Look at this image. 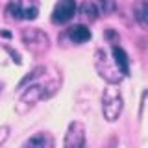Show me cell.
<instances>
[{
  "mask_svg": "<svg viewBox=\"0 0 148 148\" xmlns=\"http://www.w3.org/2000/svg\"><path fill=\"white\" fill-rule=\"evenodd\" d=\"M124 108V100H122V92L117 85H108L102 92V113L104 119L108 122H115Z\"/></svg>",
  "mask_w": 148,
  "mask_h": 148,
  "instance_id": "cell-2",
  "label": "cell"
},
{
  "mask_svg": "<svg viewBox=\"0 0 148 148\" xmlns=\"http://www.w3.org/2000/svg\"><path fill=\"white\" fill-rule=\"evenodd\" d=\"M9 137V126H0V146L8 141Z\"/></svg>",
  "mask_w": 148,
  "mask_h": 148,
  "instance_id": "cell-15",
  "label": "cell"
},
{
  "mask_svg": "<svg viewBox=\"0 0 148 148\" xmlns=\"http://www.w3.org/2000/svg\"><path fill=\"white\" fill-rule=\"evenodd\" d=\"M39 15V9H37L35 6L32 8H24L22 9V18H28V21H34V18Z\"/></svg>",
  "mask_w": 148,
  "mask_h": 148,
  "instance_id": "cell-14",
  "label": "cell"
},
{
  "mask_svg": "<svg viewBox=\"0 0 148 148\" xmlns=\"http://www.w3.org/2000/svg\"><path fill=\"white\" fill-rule=\"evenodd\" d=\"M133 17L143 30H148V0H135L133 2Z\"/></svg>",
  "mask_w": 148,
  "mask_h": 148,
  "instance_id": "cell-9",
  "label": "cell"
},
{
  "mask_svg": "<svg viewBox=\"0 0 148 148\" xmlns=\"http://www.w3.org/2000/svg\"><path fill=\"white\" fill-rule=\"evenodd\" d=\"M111 58H113V61L117 65V69L120 71V74H122V76H128L130 74V59H128L126 50L119 45H113L111 46Z\"/></svg>",
  "mask_w": 148,
  "mask_h": 148,
  "instance_id": "cell-8",
  "label": "cell"
},
{
  "mask_svg": "<svg viewBox=\"0 0 148 148\" xmlns=\"http://www.w3.org/2000/svg\"><path fill=\"white\" fill-rule=\"evenodd\" d=\"M61 85V76L56 69L45 67V71L39 74L32 83H28L24 89H21V96L17 100V113H26L41 100H46L58 92Z\"/></svg>",
  "mask_w": 148,
  "mask_h": 148,
  "instance_id": "cell-1",
  "label": "cell"
},
{
  "mask_svg": "<svg viewBox=\"0 0 148 148\" xmlns=\"http://www.w3.org/2000/svg\"><path fill=\"white\" fill-rule=\"evenodd\" d=\"M76 9H78L76 0H58L54 9H52L50 21H52L54 24H65V22H69L76 15Z\"/></svg>",
  "mask_w": 148,
  "mask_h": 148,
  "instance_id": "cell-5",
  "label": "cell"
},
{
  "mask_svg": "<svg viewBox=\"0 0 148 148\" xmlns=\"http://www.w3.org/2000/svg\"><path fill=\"white\" fill-rule=\"evenodd\" d=\"M65 148H85V126L78 120L69 124L65 133Z\"/></svg>",
  "mask_w": 148,
  "mask_h": 148,
  "instance_id": "cell-6",
  "label": "cell"
},
{
  "mask_svg": "<svg viewBox=\"0 0 148 148\" xmlns=\"http://www.w3.org/2000/svg\"><path fill=\"white\" fill-rule=\"evenodd\" d=\"M0 35H2V37H11V32H8V30H0Z\"/></svg>",
  "mask_w": 148,
  "mask_h": 148,
  "instance_id": "cell-18",
  "label": "cell"
},
{
  "mask_svg": "<svg viewBox=\"0 0 148 148\" xmlns=\"http://www.w3.org/2000/svg\"><path fill=\"white\" fill-rule=\"evenodd\" d=\"M6 50H8V52H9V54H11V58H13V61H15L17 65H21V63H22V59H21V54H18V52H17V50H13V48H11V46H6Z\"/></svg>",
  "mask_w": 148,
  "mask_h": 148,
  "instance_id": "cell-16",
  "label": "cell"
},
{
  "mask_svg": "<svg viewBox=\"0 0 148 148\" xmlns=\"http://www.w3.org/2000/svg\"><path fill=\"white\" fill-rule=\"evenodd\" d=\"M104 37H106V39H115V41H117V34L113 32V28H106Z\"/></svg>",
  "mask_w": 148,
  "mask_h": 148,
  "instance_id": "cell-17",
  "label": "cell"
},
{
  "mask_svg": "<svg viewBox=\"0 0 148 148\" xmlns=\"http://www.w3.org/2000/svg\"><path fill=\"white\" fill-rule=\"evenodd\" d=\"M95 69L109 85H117V83L122 80V74H120V71L117 69L113 58H111L104 48H96V52H95Z\"/></svg>",
  "mask_w": 148,
  "mask_h": 148,
  "instance_id": "cell-3",
  "label": "cell"
},
{
  "mask_svg": "<svg viewBox=\"0 0 148 148\" xmlns=\"http://www.w3.org/2000/svg\"><path fill=\"white\" fill-rule=\"evenodd\" d=\"M69 39L76 45H82V43H87L91 39V30L87 28L85 24H74L69 28Z\"/></svg>",
  "mask_w": 148,
  "mask_h": 148,
  "instance_id": "cell-10",
  "label": "cell"
},
{
  "mask_svg": "<svg viewBox=\"0 0 148 148\" xmlns=\"http://www.w3.org/2000/svg\"><path fill=\"white\" fill-rule=\"evenodd\" d=\"M56 141L52 137V133L48 132H37L34 135H30L22 143L21 148H54Z\"/></svg>",
  "mask_w": 148,
  "mask_h": 148,
  "instance_id": "cell-7",
  "label": "cell"
},
{
  "mask_svg": "<svg viewBox=\"0 0 148 148\" xmlns=\"http://www.w3.org/2000/svg\"><path fill=\"white\" fill-rule=\"evenodd\" d=\"M6 13H8V17L22 18V6H21V2H18V0H13V2H9L8 8H6Z\"/></svg>",
  "mask_w": 148,
  "mask_h": 148,
  "instance_id": "cell-13",
  "label": "cell"
},
{
  "mask_svg": "<svg viewBox=\"0 0 148 148\" xmlns=\"http://www.w3.org/2000/svg\"><path fill=\"white\" fill-rule=\"evenodd\" d=\"M96 6L104 15H113L117 9V0H96Z\"/></svg>",
  "mask_w": 148,
  "mask_h": 148,
  "instance_id": "cell-12",
  "label": "cell"
},
{
  "mask_svg": "<svg viewBox=\"0 0 148 148\" xmlns=\"http://www.w3.org/2000/svg\"><path fill=\"white\" fill-rule=\"evenodd\" d=\"M21 39L32 54L41 56L50 48V37L41 28H24L21 32Z\"/></svg>",
  "mask_w": 148,
  "mask_h": 148,
  "instance_id": "cell-4",
  "label": "cell"
},
{
  "mask_svg": "<svg viewBox=\"0 0 148 148\" xmlns=\"http://www.w3.org/2000/svg\"><path fill=\"white\" fill-rule=\"evenodd\" d=\"M80 15L85 18V21H96L98 18V6H96L92 0H83L80 4Z\"/></svg>",
  "mask_w": 148,
  "mask_h": 148,
  "instance_id": "cell-11",
  "label": "cell"
}]
</instances>
